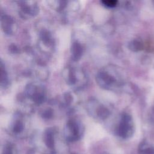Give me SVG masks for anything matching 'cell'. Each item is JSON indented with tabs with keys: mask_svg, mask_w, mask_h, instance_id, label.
Returning a JSON list of instances; mask_svg holds the SVG:
<instances>
[{
	"mask_svg": "<svg viewBox=\"0 0 154 154\" xmlns=\"http://www.w3.org/2000/svg\"><path fill=\"white\" fill-rule=\"evenodd\" d=\"M95 79L100 88L108 91L117 90L123 84L120 70L113 64H108L100 69Z\"/></svg>",
	"mask_w": 154,
	"mask_h": 154,
	"instance_id": "obj_1",
	"label": "cell"
},
{
	"mask_svg": "<svg viewBox=\"0 0 154 154\" xmlns=\"http://www.w3.org/2000/svg\"><path fill=\"white\" fill-rule=\"evenodd\" d=\"M17 11L23 19H30L35 17L39 13V7L35 1H17Z\"/></svg>",
	"mask_w": 154,
	"mask_h": 154,
	"instance_id": "obj_9",
	"label": "cell"
},
{
	"mask_svg": "<svg viewBox=\"0 0 154 154\" xmlns=\"http://www.w3.org/2000/svg\"><path fill=\"white\" fill-rule=\"evenodd\" d=\"M140 154H154V147L146 142H142L138 147Z\"/></svg>",
	"mask_w": 154,
	"mask_h": 154,
	"instance_id": "obj_16",
	"label": "cell"
},
{
	"mask_svg": "<svg viewBox=\"0 0 154 154\" xmlns=\"http://www.w3.org/2000/svg\"><path fill=\"white\" fill-rule=\"evenodd\" d=\"M58 129L55 127L48 128L43 132V141L49 150V154L56 153V138Z\"/></svg>",
	"mask_w": 154,
	"mask_h": 154,
	"instance_id": "obj_11",
	"label": "cell"
},
{
	"mask_svg": "<svg viewBox=\"0 0 154 154\" xmlns=\"http://www.w3.org/2000/svg\"><path fill=\"white\" fill-rule=\"evenodd\" d=\"M1 154H15V148L14 145L10 143L5 144Z\"/></svg>",
	"mask_w": 154,
	"mask_h": 154,
	"instance_id": "obj_17",
	"label": "cell"
},
{
	"mask_svg": "<svg viewBox=\"0 0 154 154\" xmlns=\"http://www.w3.org/2000/svg\"><path fill=\"white\" fill-rule=\"evenodd\" d=\"M84 130V126L79 120L70 118L65 124L63 130L64 138L69 143L77 141L82 137Z\"/></svg>",
	"mask_w": 154,
	"mask_h": 154,
	"instance_id": "obj_6",
	"label": "cell"
},
{
	"mask_svg": "<svg viewBox=\"0 0 154 154\" xmlns=\"http://www.w3.org/2000/svg\"><path fill=\"white\" fill-rule=\"evenodd\" d=\"M28 126L29 119L27 116L22 111H16L10 122L9 131L13 135L20 137L26 132Z\"/></svg>",
	"mask_w": 154,
	"mask_h": 154,
	"instance_id": "obj_7",
	"label": "cell"
},
{
	"mask_svg": "<svg viewBox=\"0 0 154 154\" xmlns=\"http://www.w3.org/2000/svg\"><path fill=\"white\" fill-rule=\"evenodd\" d=\"M85 52V47L83 43L78 40H74L70 47V55L73 61H78L82 57Z\"/></svg>",
	"mask_w": 154,
	"mask_h": 154,
	"instance_id": "obj_12",
	"label": "cell"
},
{
	"mask_svg": "<svg viewBox=\"0 0 154 154\" xmlns=\"http://www.w3.org/2000/svg\"><path fill=\"white\" fill-rule=\"evenodd\" d=\"M62 75L66 84L75 91L82 90L88 82L87 73L79 66L67 65L63 69Z\"/></svg>",
	"mask_w": 154,
	"mask_h": 154,
	"instance_id": "obj_3",
	"label": "cell"
},
{
	"mask_svg": "<svg viewBox=\"0 0 154 154\" xmlns=\"http://www.w3.org/2000/svg\"><path fill=\"white\" fill-rule=\"evenodd\" d=\"M75 101V97L72 93H66L61 97L60 105L62 108L67 111H71L73 108Z\"/></svg>",
	"mask_w": 154,
	"mask_h": 154,
	"instance_id": "obj_13",
	"label": "cell"
},
{
	"mask_svg": "<svg viewBox=\"0 0 154 154\" xmlns=\"http://www.w3.org/2000/svg\"><path fill=\"white\" fill-rule=\"evenodd\" d=\"M0 76H1V89H6L10 85V79L8 72L3 62L1 61L0 65Z\"/></svg>",
	"mask_w": 154,
	"mask_h": 154,
	"instance_id": "obj_14",
	"label": "cell"
},
{
	"mask_svg": "<svg viewBox=\"0 0 154 154\" xmlns=\"http://www.w3.org/2000/svg\"><path fill=\"white\" fill-rule=\"evenodd\" d=\"M40 116L43 119L50 120L55 116V111L52 107L47 106L41 110Z\"/></svg>",
	"mask_w": 154,
	"mask_h": 154,
	"instance_id": "obj_15",
	"label": "cell"
},
{
	"mask_svg": "<svg viewBox=\"0 0 154 154\" xmlns=\"http://www.w3.org/2000/svg\"><path fill=\"white\" fill-rule=\"evenodd\" d=\"M106 8H113L117 6L119 1L116 0H103L100 2Z\"/></svg>",
	"mask_w": 154,
	"mask_h": 154,
	"instance_id": "obj_19",
	"label": "cell"
},
{
	"mask_svg": "<svg viewBox=\"0 0 154 154\" xmlns=\"http://www.w3.org/2000/svg\"><path fill=\"white\" fill-rule=\"evenodd\" d=\"M85 109L91 117L98 121L106 120L112 112L111 108L106 103L93 97L87 100Z\"/></svg>",
	"mask_w": 154,
	"mask_h": 154,
	"instance_id": "obj_5",
	"label": "cell"
},
{
	"mask_svg": "<svg viewBox=\"0 0 154 154\" xmlns=\"http://www.w3.org/2000/svg\"><path fill=\"white\" fill-rule=\"evenodd\" d=\"M56 42L52 30L42 26L37 31L36 48L37 51L46 57H50L55 49Z\"/></svg>",
	"mask_w": 154,
	"mask_h": 154,
	"instance_id": "obj_4",
	"label": "cell"
},
{
	"mask_svg": "<svg viewBox=\"0 0 154 154\" xmlns=\"http://www.w3.org/2000/svg\"><path fill=\"white\" fill-rule=\"evenodd\" d=\"M1 28L4 34L13 35L17 31V24L13 17L1 11Z\"/></svg>",
	"mask_w": 154,
	"mask_h": 154,
	"instance_id": "obj_10",
	"label": "cell"
},
{
	"mask_svg": "<svg viewBox=\"0 0 154 154\" xmlns=\"http://www.w3.org/2000/svg\"><path fill=\"white\" fill-rule=\"evenodd\" d=\"M129 48L133 51H138L142 49V44L139 41L134 40L129 43Z\"/></svg>",
	"mask_w": 154,
	"mask_h": 154,
	"instance_id": "obj_18",
	"label": "cell"
},
{
	"mask_svg": "<svg viewBox=\"0 0 154 154\" xmlns=\"http://www.w3.org/2000/svg\"><path fill=\"white\" fill-rule=\"evenodd\" d=\"M134 132V125L132 117L126 112L122 113L115 128L116 135L123 139L131 137Z\"/></svg>",
	"mask_w": 154,
	"mask_h": 154,
	"instance_id": "obj_8",
	"label": "cell"
},
{
	"mask_svg": "<svg viewBox=\"0 0 154 154\" xmlns=\"http://www.w3.org/2000/svg\"><path fill=\"white\" fill-rule=\"evenodd\" d=\"M46 96L45 87L40 82L32 81L25 85L21 100L23 104L31 108L43 104L46 100Z\"/></svg>",
	"mask_w": 154,
	"mask_h": 154,
	"instance_id": "obj_2",
	"label": "cell"
},
{
	"mask_svg": "<svg viewBox=\"0 0 154 154\" xmlns=\"http://www.w3.org/2000/svg\"><path fill=\"white\" fill-rule=\"evenodd\" d=\"M71 154H76V153H71Z\"/></svg>",
	"mask_w": 154,
	"mask_h": 154,
	"instance_id": "obj_20",
	"label": "cell"
}]
</instances>
